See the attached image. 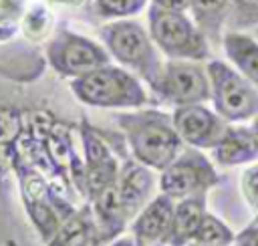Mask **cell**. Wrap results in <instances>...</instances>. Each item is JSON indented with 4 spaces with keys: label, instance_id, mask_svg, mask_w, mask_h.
Returning <instances> with one entry per match:
<instances>
[{
    "label": "cell",
    "instance_id": "obj_8",
    "mask_svg": "<svg viewBox=\"0 0 258 246\" xmlns=\"http://www.w3.org/2000/svg\"><path fill=\"white\" fill-rule=\"evenodd\" d=\"M218 183L220 175L214 163L196 147H183L177 157L161 169L159 177V190L173 200L208 194Z\"/></svg>",
    "mask_w": 258,
    "mask_h": 246
},
{
    "label": "cell",
    "instance_id": "obj_12",
    "mask_svg": "<svg viewBox=\"0 0 258 246\" xmlns=\"http://www.w3.org/2000/svg\"><path fill=\"white\" fill-rule=\"evenodd\" d=\"M173 206H175V200L161 192L153 196L137 212L135 222H133V238L137 240L139 246L161 242L165 238L167 228L171 224Z\"/></svg>",
    "mask_w": 258,
    "mask_h": 246
},
{
    "label": "cell",
    "instance_id": "obj_17",
    "mask_svg": "<svg viewBox=\"0 0 258 246\" xmlns=\"http://www.w3.org/2000/svg\"><path fill=\"white\" fill-rule=\"evenodd\" d=\"M91 12L101 20L131 18L149 6V0H89Z\"/></svg>",
    "mask_w": 258,
    "mask_h": 246
},
{
    "label": "cell",
    "instance_id": "obj_13",
    "mask_svg": "<svg viewBox=\"0 0 258 246\" xmlns=\"http://www.w3.org/2000/svg\"><path fill=\"white\" fill-rule=\"evenodd\" d=\"M206 212H208L206 210V194L175 200L171 224H169L167 234L161 242H165L167 246H185V244H189L194 240Z\"/></svg>",
    "mask_w": 258,
    "mask_h": 246
},
{
    "label": "cell",
    "instance_id": "obj_26",
    "mask_svg": "<svg viewBox=\"0 0 258 246\" xmlns=\"http://www.w3.org/2000/svg\"><path fill=\"white\" fill-rule=\"evenodd\" d=\"M109 246H139V244H137V240L133 236H121L115 242H111Z\"/></svg>",
    "mask_w": 258,
    "mask_h": 246
},
{
    "label": "cell",
    "instance_id": "obj_30",
    "mask_svg": "<svg viewBox=\"0 0 258 246\" xmlns=\"http://www.w3.org/2000/svg\"><path fill=\"white\" fill-rule=\"evenodd\" d=\"M254 220H258V212H256V214H254Z\"/></svg>",
    "mask_w": 258,
    "mask_h": 246
},
{
    "label": "cell",
    "instance_id": "obj_28",
    "mask_svg": "<svg viewBox=\"0 0 258 246\" xmlns=\"http://www.w3.org/2000/svg\"><path fill=\"white\" fill-rule=\"evenodd\" d=\"M185 246H214V244H204V242H196V240H191V242L185 244Z\"/></svg>",
    "mask_w": 258,
    "mask_h": 246
},
{
    "label": "cell",
    "instance_id": "obj_19",
    "mask_svg": "<svg viewBox=\"0 0 258 246\" xmlns=\"http://www.w3.org/2000/svg\"><path fill=\"white\" fill-rule=\"evenodd\" d=\"M228 30H246L258 26V0H230L226 20Z\"/></svg>",
    "mask_w": 258,
    "mask_h": 246
},
{
    "label": "cell",
    "instance_id": "obj_16",
    "mask_svg": "<svg viewBox=\"0 0 258 246\" xmlns=\"http://www.w3.org/2000/svg\"><path fill=\"white\" fill-rule=\"evenodd\" d=\"M52 20H54V16H52L48 4L42 0H32V2H28L26 10L22 14L20 32L28 40H44L50 34Z\"/></svg>",
    "mask_w": 258,
    "mask_h": 246
},
{
    "label": "cell",
    "instance_id": "obj_22",
    "mask_svg": "<svg viewBox=\"0 0 258 246\" xmlns=\"http://www.w3.org/2000/svg\"><path fill=\"white\" fill-rule=\"evenodd\" d=\"M240 192L244 202L250 206V210L258 212V159L248 163V167L240 175Z\"/></svg>",
    "mask_w": 258,
    "mask_h": 246
},
{
    "label": "cell",
    "instance_id": "obj_11",
    "mask_svg": "<svg viewBox=\"0 0 258 246\" xmlns=\"http://www.w3.org/2000/svg\"><path fill=\"white\" fill-rule=\"evenodd\" d=\"M115 188H117L119 200H121L127 216L137 214L151 200V192H153L151 167L139 163L135 157L125 161L117 173Z\"/></svg>",
    "mask_w": 258,
    "mask_h": 246
},
{
    "label": "cell",
    "instance_id": "obj_1",
    "mask_svg": "<svg viewBox=\"0 0 258 246\" xmlns=\"http://www.w3.org/2000/svg\"><path fill=\"white\" fill-rule=\"evenodd\" d=\"M115 121L123 129L133 157L151 169L161 171L183 149L171 113L139 107L135 111L119 113Z\"/></svg>",
    "mask_w": 258,
    "mask_h": 246
},
{
    "label": "cell",
    "instance_id": "obj_23",
    "mask_svg": "<svg viewBox=\"0 0 258 246\" xmlns=\"http://www.w3.org/2000/svg\"><path fill=\"white\" fill-rule=\"evenodd\" d=\"M232 246H258V220H252L246 228H242L234 236Z\"/></svg>",
    "mask_w": 258,
    "mask_h": 246
},
{
    "label": "cell",
    "instance_id": "obj_21",
    "mask_svg": "<svg viewBox=\"0 0 258 246\" xmlns=\"http://www.w3.org/2000/svg\"><path fill=\"white\" fill-rule=\"evenodd\" d=\"M26 117L16 107H0V147H12L24 131Z\"/></svg>",
    "mask_w": 258,
    "mask_h": 246
},
{
    "label": "cell",
    "instance_id": "obj_15",
    "mask_svg": "<svg viewBox=\"0 0 258 246\" xmlns=\"http://www.w3.org/2000/svg\"><path fill=\"white\" fill-rule=\"evenodd\" d=\"M187 12L208 38L210 46L222 42L224 26L230 12V0H189Z\"/></svg>",
    "mask_w": 258,
    "mask_h": 246
},
{
    "label": "cell",
    "instance_id": "obj_5",
    "mask_svg": "<svg viewBox=\"0 0 258 246\" xmlns=\"http://www.w3.org/2000/svg\"><path fill=\"white\" fill-rule=\"evenodd\" d=\"M206 71L210 77V101L226 123H244L258 115V89L238 69L214 58L206 65Z\"/></svg>",
    "mask_w": 258,
    "mask_h": 246
},
{
    "label": "cell",
    "instance_id": "obj_3",
    "mask_svg": "<svg viewBox=\"0 0 258 246\" xmlns=\"http://www.w3.org/2000/svg\"><path fill=\"white\" fill-rule=\"evenodd\" d=\"M99 38L109 56L147 83V87L157 81L163 67L161 52L143 24L133 18L107 20L99 28Z\"/></svg>",
    "mask_w": 258,
    "mask_h": 246
},
{
    "label": "cell",
    "instance_id": "obj_14",
    "mask_svg": "<svg viewBox=\"0 0 258 246\" xmlns=\"http://www.w3.org/2000/svg\"><path fill=\"white\" fill-rule=\"evenodd\" d=\"M222 46L232 67L258 89V38L242 30H226L222 36Z\"/></svg>",
    "mask_w": 258,
    "mask_h": 246
},
{
    "label": "cell",
    "instance_id": "obj_24",
    "mask_svg": "<svg viewBox=\"0 0 258 246\" xmlns=\"http://www.w3.org/2000/svg\"><path fill=\"white\" fill-rule=\"evenodd\" d=\"M149 4L163 8V10H173V12H187L189 10V0H149Z\"/></svg>",
    "mask_w": 258,
    "mask_h": 246
},
{
    "label": "cell",
    "instance_id": "obj_9",
    "mask_svg": "<svg viewBox=\"0 0 258 246\" xmlns=\"http://www.w3.org/2000/svg\"><path fill=\"white\" fill-rule=\"evenodd\" d=\"M171 121L183 145L196 149H212L228 127V123L204 103L173 107Z\"/></svg>",
    "mask_w": 258,
    "mask_h": 246
},
{
    "label": "cell",
    "instance_id": "obj_10",
    "mask_svg": "<svg viewBox=\"0 0 258 246\" xmlns=\"http://www.w3.org/2000/svg\"><path fill=\"white\" fill-rule=\"evenodd\" d=\"M210 151L212 159L222 167L246 165L258 159V137L250 125L228 123L224 135Z\"/></svg>",
    "mask_w": 258,
    "mask_h": 246
},
{
    "label": "cell",
    "instance_id": "obj_20",
    "mask_svg": "<svg viewBox=\"0 0 258 246\" xmlns=\"http://www.w3.org/2000/svg\"><path fill=\"white\" fill-rule=\"evenodd\" d=\"M28 0H0V42L10 40L20 30Z\"/></svg>",
    "mask_w": 258,
    "mask_h": 246
},
{
    "label": "cell",
    "instance_id": "obj_18",
    "mask_svg": "<svg viewBox=\"0 0 258 246\" xmlns=\"http://www.w3.org/2000/svg\"><path fill=\"white\" fill-rule=\"evenodd\" d=\"M234 232L230 230V226L220 220L218 216L206 212L202 218V224L194 236L196 242H204V244H214V246H232L234 242Z\"/></svg>",
    "mask_w": 258,
    "mask_h": 246
},
{
    "label": "cell",
    "instance_id": "obj_27",
    "mask_svg": "<svg viewBox=\"0 0 258 246\" xmlns=\"http://www.w3.org/2000/svg\"><path fill=\"white\" fill-rule=\"evenodd\" d=\"M250 127L254 129V133H256V137H258V115H256V117L250 121Z\"/></svg>",
    "mask_w": 258,
    "mask_h": 246
},
{
    "label": "cell",
    "instance_id": "obj_7",
    "mask_svg": "<svg viewBox=\"0 0 258 246\" xmlns=\"http://www.w3.org/2000/svg\"><path fill=\"white\" fill-rule=\"evenodd\" d=\"M44 54L50 69L64 79L81 77L101 65L111 63V56L103 44L71 28H58L52 32Z\"/></svg>",
    "mask_w": 258,
    "mask_h": 246
},
{
    "label": "cell",
    "instance_id": "obj_6",
    "mask_svg": "<svg viewBox=\"0 0 258 246\" xmlns=\"http://www.w3.org/2000/svg\"><path fill=\"white\" fill-rule=\"evenodd\" d=\"M149 91L171 107L206 103L210 101V77L202 60L167 58Z\"/></svg>",
    "mask_w": 258,
    "mask_h": 246
},
{
    "label": "cell",
    "instance_id": "obj_29",
    "mask_svg": "<svg viewBox=\"0 0 258 246\" xmlns=\"http://www.w3.org/2000/svg\"><path fill=\"white\" fill-rule=\"evenodd\" d=\"M149 246H167L165 242H153V244H149Z\"/></svg>",
    "mask_w": 258,
    "mask_h": 246
},
{
    "label": "cell",
    "instance_id": "obj_2",
    "mask_svg": "<svg viewBox=\"0 0 258 246\" xmlns=\"http://www.w3.org/2000/svg\"><path fill=\"white\" fill-rule=\"evenodd\" d=\"M69 87L77 101L99 109H139L151 101L143 81L113 63L71 79Z\"/></svg>",
    "mask_w": 258,
    "mask_h": 246
},
{
    "label": "cell",
    "instance_id": "obj_4",
    "mask_svg": "<svg viewBox=\"0 0 258 246\" xmlns=\"http://www.w3.org/2000/svg\"><path fill=\"white\" fill-rule=\"evenodd\" d=\"M147 30L159 52L167 58L206 60L210 56V42L187 12L163 10L149 4Z\"/></svg>",
    "mask_w": 258,
    "mask_h": 246
},
{
    "label": "cell",
    "instance_id": "obj_25",
    "mask_svg": "<svg viewBox=\"0 0 258 246\" xmlns=\"http://www.w3.org/2000/svg\"><path fill=\"white\" fill-rule=\"evenodd\" d=\"M46 4H56V6H67V8H81L87 6L89 0H42Z\"/></svg>",
    "mask_w": 258,
    "mask_h": 246
}]
</instances>
